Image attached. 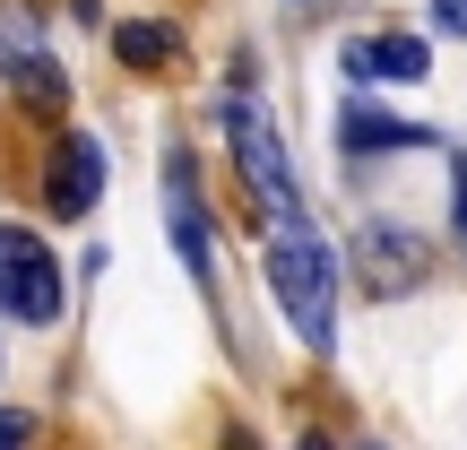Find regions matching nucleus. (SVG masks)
<instances>
[{"mask_svg":"<svg viewBox=\"0 0 467 450\" xmlns=\"http://www.w3.org/2000/svg\"><path fill=\"white\" fill-rule=\"evenodd\" d=\"M260 268H268V295H277L285 330H295L312 355H329L337 347V243L312 217H277Z\"/></svg>","mask_w":467,"mask_h":450,"instance_id":"1","label":"nucleus"},{"mask_svg":"<svg viewBox=\"0 0 467 450\" xmlns=\"http://www.w3.org/2000/svg\"><path fill=\"white\" fill-rule=\"evenodd\" d=\"M225 148H234V173H243L251 208H260L268 225L303 217V183H295V156H285V131L268 121V104L251 96L243 78L225 87Z\"/></svg>","mask_w":467,"mask_h":450,"instance_id":"2","label":"nucleus"},{"mask_svg":"<svg viewBox=\"0 0 467 450\" xmlns=\"http://www.w3.org/2000/svg\"><path fill=\"white\" fill-rule=\"evenodd\" d=\"M0 312L26 320V330L61 320V260L44 251L35 225H9V217H0Z\"/></svg>","mask_w":467,"mask_h":450,"instance_id":"3","label":"nucleus"},{"mask_svg":"<svg viewBox=\"0 0 467 450\" xmlns=\"http://www.w3.org/2000/svg\"><path fill=\"white\" fill-rule=\"evenodd\" d=\"M424 277H433V243H424L416 225H364L355 234V286H364L372 303L424 295Z\"/></svg>","mask_w":467,"mask_h":450,"instance_id":"4","label":"nucleus"},{"mask_svg":"<svg viewBox=\"0 0 467 450\" xmlns=\"http://www.w3.org/2000/svg\"><path fill=\"white\" fill-rule=\"evenodd\" d=\"M165 225H173V251H182L191 286L217 295V234H208V208H200V165H191V148H165Z\"/></svg>","mask_w":467,"mask_h":450,"instance_id":"5","label":"nucleus"},{"mask_svg":"<svg viewBox=\"0 0 467 450\" xmlns=\"http://www.w3.org/2000/svg\"><path fill=\"white\" fill-rule=\"evenodd\" d=\"M0 78H9L17 96H35L44 113H61V104H69V87H61V69H52L44 26H35L26 0H0Z\"/></svg>","mask_w":467,"mask_h":450,"instance_id":"6","label":"nucleus"},{"mask_svg":"<svg viewBox=\"0 0 467 450\" xmlns=\"http://www.w3.org/2000/svg\"><path fill=\"white\" fill-rule=\"evenodd\" d=\"M44 200H52V217H87V208L104 200V148L87 131H61V139H52V156H44Z\"/></svg>","mask_w":467,"mask_h":450,"instance_id":"7","label":"nucleus"},{"mask_svg":"<svg viewBox=\"0 0 467 450\" xmlns=\"http://www.w3.org/2000/svg\"><path fill=\"white\" fill-rule=\"evenodd\" d=\"M337 69H347V87H364V78H424V69H433V44H424V35H364V44L337 52Z\"/></svg>","mask_w":467,"mask_h":450,"instance_id":"8","label":"nucleus"},{"mask_svg":"<svg viewBox=\"0 0 467 450\" xmlns=\"http://www.w3.org/2000/svg\"><path fill=\"white\" fill-rule=\"evenodd\" d=\"M337 148L347 156H389V148H433V131L381 113V104H347V113H337Z\"/></svg>","mask_w":467,"mask_h":450,"instance_id":"9","label":"nucleus"},{"mask_svg":"<svg viewBox=\"0 0 467 450\" xmlns=\"http://www.w3.org/2000/svg\"><path fill=\"white\" fill-rule=\"evenodd\" d=\"M113 61L121 69H173L182 61V26H173V17H121L113 26Z\"/></svg>","mask_w":467,"mask_h":450,"instance_id":"10","label":"nucleus"},{"mask_svg":"<svg viewBox=\"0 0 467 450\" xmlns=\"http://www.w3.org/2000/svg\"><path fill=\"white\" fill-rule=\"evenodd\" d=\"M35 442V416L26 407H0V450H26Z\"/></svg>","mask_w":467,"mask_h":450,"instance_id":"11","label":"nucleus"},{"mask_svg":"<svg viewBox=\"0 0 467 450\" xmlns=\"http://www.w3.org/2000/svg\"><path fill=\"white\" fill-rule=\"evenodd\" d=\"M433 26L441 35H467V0H433Z\"/></svg>","mask_w":467,"mask_h":450,"instance_id":"12","label":"nucleus"},{"mask_svg":"<svg viewBox=\"0 0 467 450\" xmlns=\"http://www.w3.org/2000/svg\"><path fill=\"white\" fill-rule=\"evenodd\" d=\"M451 183H459V191H451V208H459V251H467V173H451Z\"/></svg>","mask_w":467,"mask_h":450,"instance_id":"13","label":"nucleus"},{"mask_svg":"<svg viewBox=\"0 0 467 450\" xmlns=\"http://www.w3.org/2000/svg\"><path fill=\"white\" fill-rule=\"evenodd\" d=\"M295 450H337V442L329 434H295Z\"/></svg>","mask_w":467,"mask_h":450,"instance_id":"14","label":"nucleus"},{"mask_svg":"<svg viewBox=\"0 0 467 450\" xmlns=\"http://www.w3.org/2000/svg\"><path fill=\"white\" fill-rule=\"evenodd\" d=\"M364 450H381V442H364Z\"/></svg>","mask_w":467,"mask_h":450,"instance_id":"15","label":"nucleus"}]
</instances>
